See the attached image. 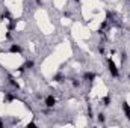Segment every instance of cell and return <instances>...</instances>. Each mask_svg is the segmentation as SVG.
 <instances>
[{
  "label": "cell",
  "mask_w": 130,
  "mask_h": 128,
  "mask_svg": "<svg viewBox=\"0 0 130 128\" xmlns=\"http://www.w3.org/2000/svg\"><path fill=\"white\" fill-rule=\"evenodd\" d=\"M104 121H106V116H104V113H100V115H98V122H101V124H103Z\"/></svg>",
  "instance_id": "obj_9"
},
{
  "label": "cell",
  "mask_w": 130,
  "mask_h": 128,
  "mask_svg": "<svg viewBox=\"0 0 130 128\" xmlns=\"http://www.w3.org/2000/svg\"><path fill=\"white\" fill-rule=\"evenodd\" d=\"M123 112H124V115H126V118H127V119L130 121V105L127 104V102H126V101L123 102Z\"/></svg>",
  "instance_id": "obj_3"
},
{
  "label": "cell",
  "mask_w": 130,
  "mask_h": 128,
  "mask_svg": "<svg viewBox=\"0 0 130 128\" xmlns=\"http://www.w3.org/2000/svg\"><path fill=\"white\" fill-rule=\"evenodd\" d=\"M14 27H15V20H12V18H11V24H9V30H12Z\"/></svg>",
  "instance_id": "obj_12"
},
{
  "label": "cell",
  "mask_w": 130,
  "mask_h": 128,
  "mask_svg": "<svg viewBox=\"0 0 130 128\" xmlns=\"http://www.w3.org/2000/svg\"><path fill=\"white\" fill-rule=\"evenodd\" d=\"M15 98V95H12V94H6V101H12Z\"/></svg>",
  "instance_id": "obj_11"
},
{
  "label": "cell",
  "mask_w": 130,
  "mask_h": 128,
  "mask_svg": "<svg viewBox=\"0 0 130 128\" xmlns=\"http://www.w3.org/2000/svg\"><path fill=\"white\" fill-rule=\"evenodd\" d=\"M35 2H36L38 6H42V0H35Z\"/></svg>",
  "instance_id": "obj_16"
},
{
  "label": "cell",
  "mask_w": 130,
  "mask_h": 128,
  "mask_svg": "<svg viewBox=\"0 0 130 128\" xmlns=\"http://www.w3.org/2000/svg\"><path fill=\"white\" fill-rule=\"evenodd\" d=\"M88 116H89V119H92V118H94V115H92V110H91V107L88 109Z\"/></svg>",
  "instance_id": "obj_14"
},
{
  "label": "cell",
  "mask_w": 130,
  "mask_h": 128,
  "mask_svg": "<svg viewBox=\"0 0 130 128\" xmlns=\"http://www.w3.org/2000/svg\"><path fill=\"white\" fill-rule=\"evenodd\" d=\"M74 2H76V3H79V2H80V0H74Z\"/></svg>",
  "instance_id": "obj_18"
},
{
  "label": "cell",
  "mask_w": 130,
  "mask_h": 128,
  "mask_svg": "<svg viewBox=\"0 0 130 128\" xmlns=\"http://www.w3.org/2000/svg\"><path fill=\"white\" fill-rule=\"evenodd\" d=\"M83 78H85L86 81H94V78H95V74L88 71V72H85V74H83Z\"/></svg>",
  "instance_id": "obj_4"
},
{
  "label": "cell",
  "mask_w": 130,
  "mask_h": 128,
  "mask_svg": "<svg viewBox=\"0 0 130 128\" xmlns=\"http://www.w3.org/2000/svg\"><path fill=\"white\" fill-rule=\"evenodd\" d=\"M73 86H74V88H79V86H80V81H79L77 78H73Z\"/></svg>",
  "instance_id": "obj_10"
},
{
  "label": "cell",
  "mask_w": 130,
  "mask_h": 128,
  "mask_svg": "<svg viewBox=\"0 0 130 128\" xmlns=\"http://www.w3.org/2000/svg\"><path fill=\"white\" fill-rule=\"evenodd\" d=\"M33 62L32 60H27V62H26V63L24 65H21V66H20V69H18V71H24V69H30V68H33Z\"/></svg>",
  "instance_id": "obj_5"
},
{
  "label": "cell",
  "mask_w": 130,
  "mask_h": 128,
  "mask_svg": "<svg viewBox=\"0 0 130 128\" xmlns=\"http://www.w3.org/2000/svg\"><path fill=\"white\" fill-rule=\"evenodd\" d=\"M107 66H109V72H110V75L117 78V77L120 75V72H118V68H117L115 62H113L112 59H107Z\"/></svg>",
  "instance_id": "obj_1"
},
{
  "label": "cell",
  "mask_w": 130,
  "mask_h": 128,
  "mask_svg": "<svg viewBox=\"0 0 130 128\" xmlns=\"http://www.w3.org/2000/svg\"><path fill=\"white\" fill-rule=\"evenodd\" d=\"M110 104V96H104L103 98V105H109Z\"/></svg>",
  "instance_id": "obj_8"
},
{
  "label": "cell",
  "mask_w": 130,
  "mask_h": 128,
  "mask_svg": "<svg viewBox=\"0 0 130 128\" xmlns=\"http://www.w3.org/2000/svg\"><path fill=\"white\" fill-rule=\"evenodd\" d=\"M9 51H11V53H21V47H20L18 44H12L11 48H9Z\"/></svg>",
  "instance_id": "obj_6"
},
{
  "label": "cell",
  "mask_w": 130,
  "mask_h": 128,
  "mask_svg": "<svg viewBox=\"0 0 130 128\" xmlns=\"http://www.w3.org/2000/svg\"><path fill=\"white\" fill-rule=\"evenodd\" d=\"M55 80H56V81H62V80H64V77H62L61 74H58V75H55Z\"/></svg>",
  "instance_id": "obj_13"
},
{
  "label": "cell",
  "mask_w": 130,
  "mask_h": 128,
  "mask_svg": "<svg viewBox=\"0 0 130 128\" xmlns=\"http://www.w3.org/2000/svg\"><path fill=\"white\" fill-rule=\"evenodd\" d=\"M98 51H100V53H101V54H103V53H104V48H103V47H101V45H100V47H98Z\"/></svg>",
  "instance_id": "obj_15"
},
{
  "label": "cell",
  "mask_w": 130,
  "mask_h": 128,
  "mask_svg": "<svg viewBox=\"0 0 130 128\" xmlns=\"http://www.w3.org/2000/svg\"><path fill=\"white\" fill-rule=\"evenodd\" d=\"M45 105L48 107V109H52V107H55V104H56V99H55V96L53 95H48L47 98H45Z\"/></svg>",
  "instance_id": "obj_2"
},
{
  "label": "cell",
  "mask_w": 130,
  "mask_h": 128,
  "mask_svg": "<svg viewBox=\"0 0 130 128\" xmlns=\"http://www.w3.org/2000/svg\"><path fill=\"white\" fill-rule=\"evenodd\" d=\"M9 83H11V84H12V86H14L15 89H18V88H20V86H18V83H17V81H15V80H14L12 77H9Z\"/></svg>",
  "instance_id": "obj_7"
},
{
  "label": "cell",
  "mask_w": 130,
  "mask_h": 128,
  "mask_svg": "<svg viewBox=\"0 0 130 128\" xmlns=\"http://www.w3.org/2000/svg\"><path fill=\"white\" fill-rule=\"evenodd\" d=\"M0 128H3V122L2 121H0Z\"/></svg>",
  "instance_id": "obj_17"
}]
</instances>
